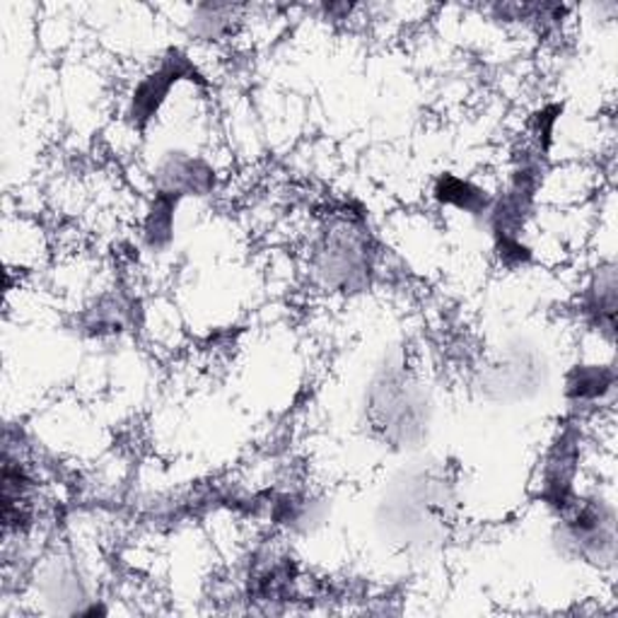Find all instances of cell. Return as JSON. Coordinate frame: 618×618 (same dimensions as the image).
I'll return each mask as SVG.
<instances>
[{
	"label": "cell",
	"instance_id": "obj_1",
	"mask_svg": "<svg viewBox=\"0 0 618 618\" xmlns=\"http://www.w3.org/2000/svg\"><path fill=\"white\" fill-rule=\"evenodd\" d=\"M199 70L191 64V58L179 52V48H169L167 56L159 60V66L147 73V76L135 85V90L131 95L129 104V121L133 129H147L163 104L167 102V97L172 88H177L184 80H199Z\"/></svg>",
	"mask_w": 618,
	"mask_h": 618
},
{
	"label": "cell",
	"instance_id": "obj_2",
	"mask_svg": "<svg viewBox=\"0 0 618 618\" xmlns=\"http://www.w3.org/2000/svg\"><path fill=\"white\" fill-rule=\"evenodd\" d=\"M159 189L187 199V196H206L216 187V172L208 163L191 155H172L167 157L157 172Z\"/></svg>",
	"mask_w": 618,
	"mask_h": 618
},
{
	"label": "cell",
	"instance_id": "obj_3",
	"mask_svg": "<svg viewBox=\"0 0 618 618\" xmlns=\"http://www.w3.org/2000/svg\"><path fill=\"white\" fill-rule=\"evenodd\" d=\"M616 375L611 367L604 365H577L567 375V397L577 404L602 401L614 391Z\"/></svg>",
	"mask_w": 618,
	"mask_h": 618
},
{
	"label": "cell",
	"instance_id": "obj_4",
	"mask_svg": "<svg viewBox=\"0 0 618 618\" xmlns=\"http://www.w3.org/2000/svg\"><path fill=\"white\" fill-rule=\"evenodd\" d=\"M181 199L165 191L155 194V201L145 216V242L151 244V250L163 252L175 240V210Z\"/></svg>",
	"mask_w": 618,
	"mask_h": 618
},
{
	"label": "cell",
	"instance_id": "obj_5",
	"mask_svg": "<svg viewBox=\"0 0 618 618\" xmlns=\"http://www.w3.org/2000/svg\"><path fill=\"white\" fill-rule=\"evenodd\" d=\"M435 199L444 206L460 208L468 216H481L490 210V201H488L486 191H481L478 187H474L472 181H464L454 175H444L438 179Z\"/></svg>",
	"mask_w": 618,
	"mask_h": 618
},
{
	"label": "cell",
	"instance_id": "obj_6",
	"mask_svg": "<svg viewBox=\"0 0 618 618\" xmlns=\"http://www.w3.org/2000/svg\"><path fill=\"white\" fill-rule=\"evenodd\" d=\"M228 20L225 8H203L196 22H199V34H203L206 40H213V36H220L228 30Z\"/></svg>",
	"mask_w": 618,
	"mask_h": 618
}]
</instances>
